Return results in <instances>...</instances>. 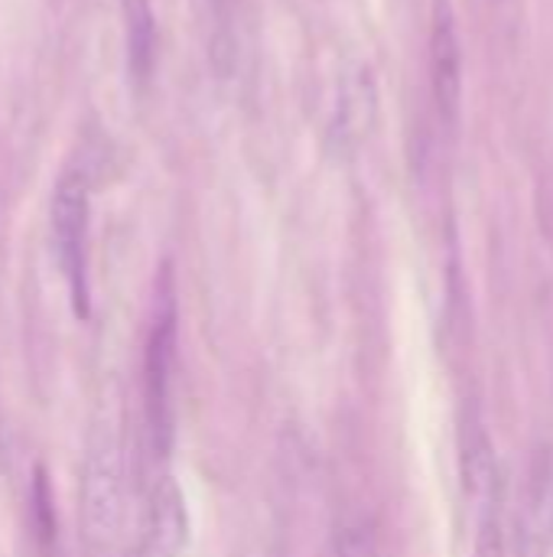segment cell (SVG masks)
<instances>
[{"instance_id": "6", "label": "cell", "mask_w": 553, "mask_h": 557, "mask_svg": "<svg viewBox=\"0 0 553 557\" xmlns=\"http://www.w3.org/2000/svg\"><path fill=\"white\" fill-rule=\"evenodd\" d=\"M430 82L440 114L453 121L463 88V52L456 36V16L447 0H437L430 16Z\"/></svg>"}, {"instance_id": "4", "label": "cell", "mask_w": 553, "mask_h": 557, "mask_svg": "<svg viewBox=\"0 0 553 557\" xmlns=\"http://www.w3.org/2000/svg\"><path fill=\"white\" fill-rule=\"evenodd\" d=\"M189 545V509L179 483L160 470L147 486L137 557H183Z\"/></svg>"}, {"instance_id": "2", "label": "cell", "mask_w": 553, "mask_h": 557, "mask_svg": "<svg viewBox=\"0 0 553 557\" xmlns=\"http://www.w3.org/2000/svg\"><path fill=\"white\" fill-rule=\"evenodd\" d=\"M179 313H176V284L169 264L156 274L147 339H143V441L153 460L166 457L173 441V392H176V346H179Z\"/></svg>"}, {"instance_id": "3", "label": "cell", "mask_w": 553, "mask_h": 557, "mask_svg": "<svg viewBox=\"0 0 553 557\" xmlns=\"http://www.w3.org/2000/svg\"><path fill=\"white\" fill-rule=\"evenodd\" d=\"M88 202H91L88 183L78 173H65L55 183L52 209H49L55 261L62 268L78 317H88V215H91Z\"/></svg>"}, {"instance_id": "10", "label": "cell", "mask_w": 553, "mask_h": 557, "mask_svg": "<svg viewBox=\"0 0 553 557\" xmlns=\"http://www.w3.org/2000/svg\"><path fill=\"white\" fill-rule=\"evenodd\" d=\"M209 7H212V13H215V20H218L222 33H225V29H228V16H231L235 0H209Z\"/></svg>"}, {"instance_id": "7", "label": "cell", "mask_w": 553, "mask_h": 557, "mask_svg": "<svg viewBox=\"0 0 553 557\" xmlns=\"http://www.w3.org/2000/svg\"><path fill=\"white\" fill-rule=\"evenodd\" d=\"M121 20H124V55H127V75L134 88H143L153 78L156 55H160V33H156V13L150 0H121Z\"/></svg>"}, {"instance_id": "8", "label": "cell", "mask_w": 553, "mask_h": 557, "mask_svg": "<svg viewBox=\"0 0 553 557\" xmlns=\"http://www.w3.org/2000/svg\"><path fill=\"white\" fill-rule=\"evenodd\" d=\"M375 111V88L365 72L345 75L342 91H339V111H336V134L342 140H352L368 131Z\"/></svg>"}, {"instance_id": "1", "label": "cell", "mask_w": 553, "mask_h": 557, "mask_svg": "<svg viewBox=\"0 0 553 557\" xmlns=\"http://www.w3.org/2000/svg\"><path fill=\"white\" fill-rule=\"evenodd\" d=\"M127 516V454L114 418L95 421L78 476V532L88 557H117Z\"/></svg>"}, {"instance_id": "9", "label": "cell", "mask_w": 553, "mask_h": 557, "mask_svg": "<svg viewBox=\"0 0 553 557\" xmlns=\"http://www.w3.org/2000/svg\"><path fill=\"white\" fill-rule=\"evenodd\" d=\"M336 557H381V552L365 525H345L336 539Z\"/></svg>"}, {"instance_id": "5", "label": "cell", "mask_w": 553, "mask_h": 557, "mask_svg": "<svg viewBox=\"0 0 553 557\" xmlns=\"http://www.w3.org/2000/svg\"><path fill=\"white\" fill-rule=\"evenodd\" d=\"M553 548V454L544 450L531 460L518 509H515V555L548 557Z\"/></svg>"}]
</instances>
